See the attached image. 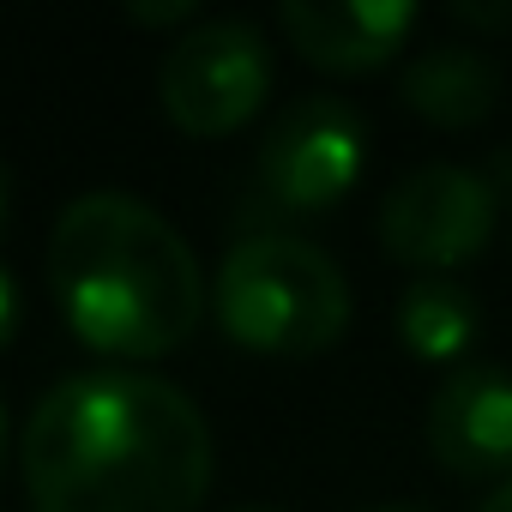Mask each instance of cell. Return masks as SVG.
Masks as SVG:
<instances>
[{
    "label": "cell",
    "instance_id": "obj_14",
    "mask_svg": "<svg viewBox=\"0 0 512 512\" xmlns=\"http://www.w3.org/2000/svg\"><path fill=\"white\" fill-rule=\"evenodd\" d=\"M7 440H13V416H7V404H0V464H7Z\"/></svg>",
    "mask_w": 512,
    "mask_h": 512
},
{
    "label": "cell",
    "instance_id": "obj_4",
    "mask_svg": "<svg viewBox=\"0 0 512 512\" xmlns=\"http://www.w3.org/2000/svg\"><path fill=\"white\" fill-rule=\"evenodd\" d=\"M266 91H272V49L260 25L247 19H199L193 31L169 43L157 67L163 115L193 139L235 133L266 103Z\"/></svg>",
    "mask_w": 512,
    "mask_h": 512
},
{
    "label": "cell",
    "instance_id": "obj_6",
    "mask_svg": "<svg viewBox=\"0 0 512 512\" xmlns=\"http://www.w3.org/2000/svg\"><path fill=\"white\" fill-rule=\"evenodd\" d=\"M368 157V127L344 97H296L260 139V187L290 211L338 205Z\"/></svg>",
    "mask_w": 512,
    "mask_h": 512
},
{
    "label": "cell",
    "instance_id": "obj_7",
    "mask_svg": "<svg viewBox=\"0 0 512 512\" xmlns=\"http://www.w3.org/2000/svg\"><path fill=\"white\" fill-rule=\"evenodd\" d=\"M428 452L464 482L512 476V368L470 362L428 398Z\"/></svg>",
    "mask_w": 512,
    "mask_h": 512
},
{
    "label": "cell",
    "instance_id": "obj_16",
    "mask_svg": "<svg viewBox=\"0 0 512 512\" xmlns=\"http://www.w3.org/2000/svg\"><path fill=\"white\" fill-rule=\"evenodd\" d=\"M229 512H278V506H229Z\"/></svg>",
    "mask_w": 512,
    "mask_h": 512
},
{
    "label": "cell",
    "instance_id": "obj_12",
    "mask_svg": "<svg viewBox=\"0 0 512 512\" xmlns=\"http://www.w3.org/2000/svg\"><path fill=\"white\" fill-rule=\"evenodd\" d=\"M19 332V284H13V272L0 266V344H7Z\"/></svg>",
    "mask_w": 512,
    "mask_h": 512
},
{
    "label": "cell",
    "instance_id": "obj_8",
    "mask_svg": "<svg viewBox=\"0 0 512 512\" xmlns=\"http://www.w3.org/2000/svg\"><path fill=\"white\" fill-rule=\"evenodd\" d=\"M278 25L302 49V61L326 73H368L404 49L416 7L410 0H284Z\"/></svg>",
    "mask_w": 512,
    "mask_h": 512
},
{
    "label": "cell",
    "instance_id": "obj_10",
    "mask_svg": "<svg viewBox=\"0 0 512 512\" xmlns=\"http://www.w3.org/2000/svg\"><path fill=\"white\" fill-rule=\"evenodd\" d=\"M476 326H482V308L458 278H416L398 296V338L422 362H458L476 344Z\"/></svg>",
    "mask_w": 512,
    "mask_h": 512
},
{
    "label": "cell",
    "instance_id": "obj_5",
    "mask_svg": "<svg viewBox=\"0 0 512 512\" xmlns=\"http://www.w3.org/2000/svg\"><path fill=\"white\" fill-rule=\"evenodd\" d=\"M494 235V181L458 163H422L410 169L386 205H380V241L398 266L446 278L452 266H470Z\"/></svg>",
    "mask_w": 512,
    "mask_h": 512
},
{
    "label": "cell",
    "instance_id": "obj_13",
    "mask_svg": "<svg viewBox=\"0 0 512 512\" xmlns=\"http://www.w3.org/2000/svg\"><path fill=\"white\" fill-rule=\"evenodd\" d=\"M476 512H512V476H506L500 488H488V500H482Z\"/></svg>",
    "mask_w": 512,
    "mask_h": 512
},
{
    "label": "cell",
    "instance_id": "obj_11",
    "mask_svg": "<svg viewBox=\"0 0 512 512\" xmlns=\"http://www.w3.org/2000/svg\"><path fill=\"white\" fill-rule=\"evenodd\" d=\"M127 19H139V25H181V19H193V0H127Z\"/></svg>",
    "mask_w": 512,
    "mask_h": 512
},
{
    "label": "cell",
    "instance_id": "obj_3",
    "mask_svg": "<svg viewBox=\"0 0 512 512\" xmlns=\"http://www.w3.org/2000/svg\"><path fill=\"white\" fill-rule=\"evenodd\" d=\"M217 326L241 350L266 356H320L350 326V278L326 247L266 229L223 253L217 284Z\"/></svg>",
    "mask_w": 512,
    "mask_h": 512
},
{
    "label": "cell",
    "instance_id": "obj_17",
    "mask_svg": "<svg viewBox=\"0 0 512 512\" xmlns=\"http://www.w3.org/2000/svg\"><path fill=\"white\" fill-rule=\"evenodd\" d=\"M374 512H416V506H374Z\"/></svg>",
    "mask_w": 512,
    "mask_h": 512
},
{
    "label": "cell",
    "instance_id": "obj_15",
    "mask_svg": "<svg viewBox=\"0 0 512 512\" xmlns=\"http://www.w3.org/2000/svg\"><path fill=\"white\" fill-rule=\"evenodd\" d=\"M0 217H7V169H0Z\"/></svg>",
    "mask_w": 512,
    "mask_h": 512
},
{
    "label": "cell",
    "instance_id": "obj_9",
    "mask_svg": "<svg viewBox=\"0 0 512 512\" xmlns=\"http://www.w3.org/2000/svg\"><path fill=\"white\" fill-rule=\"evenodd\" d=\"M398 97L434 127H476L500 103V67L476 43H434L404 67Z\"/></svg>",
    "mask_w": 512,
    "mask_h": 512
},
{
    "label": "cell",
    "instance_id": "obj_2",
    "mask_svg": "<svg viewBox=\"0 0 512 512\" xmlns=\"http://www.w3.org/2000/svg\"><path fill=\"white\" fill-rule=\"evenodd\" d=\"M49 290L67 326L109 356H169L205 314V272L187 235L121 187L61 205L49 229Z\"/></svg>",
    "mask_w": 512,
    "mask_h": 512
},
{
    "label": "cell",
    "instance_id": "obj_1",
    "mask_svg": "<svg viewBox=\"0 0 512 512\" xmlns=\"http://www.w3.org/2000/svg\"><path fill=\"white\" fill-rule=\"evenodd\" d=\"M19 464L37 512H193L211 488V428L163 374L85 368L37 398Z\"/></svg>",
    "mask_w": 512,
    "mask_h": 512
}]
</instances>
